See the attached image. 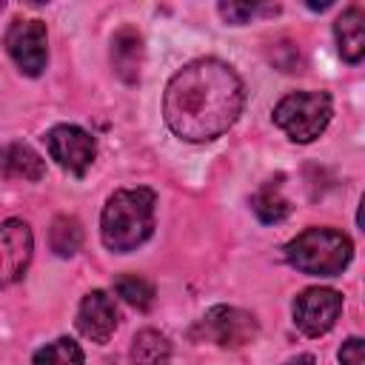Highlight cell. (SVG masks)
Here are the masks:
<instances>
[{"instance_id":"cell-1","label":"cell","mask_w":365,"mask_h":365,"mask_svg":"<svg viewBox=\"0 0 365 365\" xmlns=\"http://www.w3.org/2000/svg\"><path fill=\"white\" fill-rule=\"evenodd\" d=\"M245 103L240 74L214 57L182 66L165 86L163 114L168 128L188 143H208L225 134Z\"/></svg>"},{"instance_id":"cell-2","label":"cell","mask_w":365,"mask_h":365,"mask_svg":"<svg viewBox=\"0 0 365 365\" xmlns=\"http://www.w3.org/2000/svg\"><path fill=\"white\" fill-rule=\"evenodd\" d=\"M154 191L143 185L114 191L100 217V234L106 248L125 254L143 245L154 231Z\"/></svg>"},{"instance_id":"cell-3","label":"cell","mask_w":365,"mask_h":365,"mask_svg":"<svg viewBox=\"0 0 365 365\" xmlns=\"http://www.w3.org/2000/svg\"><path fill=\"white\" fill-rule=\"evenodd\" d=\"M354 257L351 240L336 228H305L285 245V259L311 277H336Z\"/></svg>"},{"instance_id":"cell-4","label":"cell","mask_w":365,"mask_h":365,"mask_svg":"<svg viewBox=\"0 0 365 365\" xmlns=\"http://www.w3.org/2000/svg\"><path fill=\"white\" fill-rule=\"evenodd\" d=\"M331 114L334 103L325 91H294L277 103L274 123L294 143H311L328 128Z\"/></svg>"},{"instance_id":"cell-5","label":"cell","mask_w":365,"mask_h":365,"mask_svg":"<svg viewBox=\"0 0 365 365\" xmlns=\"http://www.w3.org/2000/svg\"><path fill=\"white\" fill-rule=\"evenodd\" d=\"M259 334L257 319L234 305H214L205 317L194 325V336L202 342H214L220 348H242L254 342Z\"/></svg>"},{"instance_id":"cell-6","label":"cell","mask_w":365,"mask_h":365,"mask_svg":"<svg viewBox=\"0 0 365 365\" xmlns=\"http://www.w3.org/2000/svg\"><path fill=\"white\" fill-rule=\"evenodd\" d=\"M43 140H46L51 160L60 168H66L68 174L83 177L88 171V165L94 163V154H97L94 137L77 125H54Z\"/></svg>"},{"instance_id":"cell-7","label":"cell","mask_w":365,"mask_h":365,"mask_svg":"<svg viewBox=\"0 0 365 365\" xmlns=\"http://www.w3.org/2000/svg\"><path fill=\"white\" fill-rule=\"evenodd\" d=\"M342 311V297L334 288H305L294 299V325L305 336H322L334 328Z\"/></svg>"},{"instance_id":"cell-8","label":"cell","mask_w":365,"mask_h":365,"mask_svg":"<svg viewBox=\"0 0 365 365\" xmlns=\"http://www.w3.org/2000/svg\"><path fill=\"white\" fill-rule=\"evenodd\" d=\"M6 51L17 63V68L29 77H37L46 68L48 46H46V23L40 20H14L6 31Z\"/></svg>"},{"instance_id":"cell-9","label":"cell","mask_w":365,"mask_h":365,"mask_svg":"<svg viewBox=\"0 0 365 365\" xmlns=\"http://www.w3.org/2000/svg\"><path fill=\"white\" fill-rule=\"evenodd\" d=\"M31 248H34V237L23 220L0 222V288L17 282L26 274Z\"/></svg>"},{"instance_id":"cell-10","label":"cell","mask_w":365,"mask_h":365,"mask_svg":"<svg viewBox=\"0 0 365 365\" xmlns=\"http://www.w3.org/2000/svg\"><path fill=\"white\" fill-rule=\"evenodd\" d=\"M77 328L91 342H108L117 328V305L114 297L106 291H91L83 297L77 308Z\"/></svg>"},{"instance_id":"cell-11","label":"cell","mask_w":365,"mask_h":365,"mask_svg":"<svg viewBox=\"0 0 365 365\" xmlns=\"http://www.w3.org/2000/svg\"><path fill=\"white\" fill-rule=\"evenodd\" d=\"M111 66L123 83H137L143 68V37L137 29L123 26L111 40Z\"/></svg>"},{"instance_id":"cell-12","label":"cell","mask_w":365,"mask_h":365,"mask_svg":"<svg viewBox=\"0 0 365 365\" xmlns=\"http://www.w3.org/2000/svg\"><path fill=\"white\" fill-rule=\"evenodd\" d=\"M46 174V163L26 143H3L0 145V177L6 180H40Z\"/></svg>"},{"instance_id":"cell-13","label":"cell","mask_w":365,"mask_h":365,"mask_svg":"<svg viewBox=\"0 0 365 365\" xmlns=\"http://www.w3.org/2000/svg\"><path fill=\"white\" fill-rule=\"evenodd\" d=\"M334 34L339 43V54L348 63H359L365 54V11L359 6H348L334 23Z\"/></svg>"},{"instance_id":"cell-14","label":"cell","mask_w":365,"mask_h":365,"mask_svg":"<svg viewBox=\"0 0 365 365\" xmlns=\"http://www.w3.org/2000/svg\"><path fill=\"white\" fill-rule=\"evenodd\" d=\"M168 359H171V342L165 339V334L145 328L134 336V342H131L134 365H168Z\"/></svg>"},{"instance_id":"cell-15","label":"cell","mask_w":365,"mask_h":365,"mask_svg":"<svg viewBox=\"0 0 365 365\" xmlns=\"http://www.w3.org/2000/svg\"><path fill=\"white\" fill-rule=\"evenodd\" d=\"M251 208L254 214L262 220V222H282L291 211V202L282 197V188H279V177L277 180H268L254 197H251Z\"/></svg>"},{"instance_id":"cell-16","label":"cell","mask_w":365,"mask_h":365,"mask_svg":"<svg viewBox=\"0 0 365 365\" xmlns=\"http://www.w3.org/2000/svg\"><path fill=\"white\" fill-rule=\"evenodd\" d=\"M48 245L60 257L77 254L80 245H83V225H80V220L77 217H66V214L57 217L51 222V231H48Z\"/></svg>"},{"instance_id":"cell-17","label":"cell","mask_w":365,"mask_h":365,"mask_svg":"<svg viewBox=\"0 0 365 365\" xmlns=\"http://www.w3.org/2000/svg\"><path fill=\"white\" fill-rule=\"evenodd\" d=\"M34 365H83V348L74 339L60 336L34 354Z\"/></svg>"},{"instance_id":"cell-18","label":"cell","mask_w":365,"mask_h":365,"mask_svg":"<svg viewBox=\"0 0 365 365\" xmlns=\"http://www.w3.org/2000/svg\"><path fill=\"white\" fill-rule=\"evenodd\" d=\"M114 291L134 308L140 311H148L151 302H154V285L145 279V277H137V274H123L114 279Z\"/></svg>"},{"instance_id":"cell-19","label":"cell","mask_w":365,"mask_h":365,"mask_svg":"<svg viewBox=\"0 0 365 365\" xmlns=\"http://www.w3.org/2000/svg\"><path fill=\"white\" fill-rule=\"evenodd\" d=\"M254 11H257V6H251V3H220V14H222L228 23H234V26L245 23Z\"/></svg>"},{"instance_id":"cell-20","label":"cell","mask_w":365,"mask_h":365,"mask_svg":"<svg viewBox=\"0 0 365 365\" xmlns=\"http://www.w3.org/2000/svg\"><path fill=\"white\" fill-rule=\"evenodd\" d=\"M339 365H365V354H362V339L359 336H351V339L342 342Z\"/></svg>"},{"instance_id":"cell-21","label":"cell","mask_w":365,"mask_h":365,"mask_svg":"<svg viewBox=\"0 0 365 365\" xmlns=\"http://www.w3.org/2000/svg\"><path fill=\"white\" fill-rule=\"evenodd\" d=\"M285 365H314V356L311 354H302V356H297V359H291Z\"/></svg>"},{"instance_id":"cell-22","label":"cell","mask_w":365,"mask_h":365,"mask_svg":"<svg viewBox=\"0 0 365 365\" xmlns=\"http://www.w3.org/2000/svg\"><path fill=\"white\" fill-rule=\"evenodd\" d=\"M328 6H331L328 0H325V3H308V9H319V11H322V9H328Z\"/></svg>"},{"instance_id":"cell-23","label":"cell","mask_w":365,"mask_h":365,"mask_svg":"<svg viewBox=\"0 0 365 365\" xmlns=\"http://www.w3.org/2000/svg\"><path fill=\"white\" fill-rule=\"evenodd\" d=\"M0 9H3V3H0Z\"/></svg>"}]
</instances>
